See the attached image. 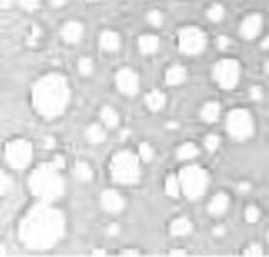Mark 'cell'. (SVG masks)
<instances>
[{"instance_id":"cell-1","label":"cell","mask_w":269,"mask_h":257,"mask_svg":"<svg viewBox=\"0 0 269 257\" xmlns=\"http://www.w3.org/2000/svg\"><path fill=\"white\" fill-rule=\"evenodd\" d=\"M66 215L51 202H37L19 222V240L31 250H49L66 235Z\"/></svg>"},{"instance_id":"cell-2","label":"cell","mask_w":269,"mask_h":257,"mask_svg":"<svg viewBox=\"0 0 269 257\" xmlns=\"http://www.w3.org/2000/svg\"><path fill=\"white\" fill-rule=\"evenodd\" d=\"M31 101L36 113L44 119H56L66 113L71 103V84L62 72L42 74L34 82Z\"/></svg>"},{"instance_id":"cell-3","label":"cell","mask_w":269,"mask_h":257,"mask_svg":"<svg viewBox=\"0 0 269 257\" xmlns=\"http://www.w3.org/2000/svg\"><path fill=\"white\" fill-rule=\"evenodd\" d=\"M61 170L62 168L57 167L54 162L41 163L32 170L27 178L29 192L41 202H57L66 192V182L61 175Z\"/></svg>"},{"instance_id":"cell-4","label":"cell","mask_w":269,"mask_h":257,"mask_svg":"<svg viewBox=\"0 0 269 257\" xmlns=\"http://www.w3.org/2000/svg\"><path fill=\"white\" fill-rule=\"evenodd\" d=\"M109 177L116 185H137L142 178V160L138 153L119 150L109 160Z\"/></svg>"},{"instance_id":"cell-5","label":"cell","mask_w":269,"mask_h":257,"mask_svg":"<svg viewBox=\"0 0 269 257\" xmlns=\"http://www.w3.org/2000/svg\"><path fill=\"white\" fill-rule=\"evenodd\" d=\"M179 180H180L182 193L189 200H199L207 192L210 177L207 170L202 168L200 165L189 163L179 172Z\"/></svg>"},{"instance_id":"cell-6","label":"cell","mask_w":269,"mask_h":257,"mask_svg":"<svg viewBox=\"0 0 269 257\" xmlns=\"http://www.w3.org/2000/svg\"><path fill=\"white\" fill-rule=\"evenodd\" d=\"M254 130H256L254 116L246 108H234L225 116V132L235 142H246L252 138Z\"/></svg>"},{"instance_id":"cell-7","label":"cell","mask_w":269,"mask_h":257,"mask_svg":"<svg viewBox=\"0 0 269 257\" xmlns=\"http://www.w3.org/2000/svg\"><path fill=\"white\" fill-rule=\"evenodd\" d=\"M4 157L9 167L14 170H26L32 163L34 147L26 138H12L6 143Z\"/></svg>"},{"instance_id":"cell-8","label":"cell","mask_w":269,"mask_h":257,"mask_svg":"<svg viewBox=\"0 0 269 257\" xmlns=\"http://www.w3.org/2000/svg\"><path fill=\"white\" fill-rule=\"evenodd\" d=\"M207 34L197 26L182 27L177 36L179 51L185 56H199L207 47Z\"/></svg>"},{"instance_id":"cell-9","label":"cell","mask_w":269,"mask_h":257,"mask_svg":"<svg viewBox=\"0 0 269 257\" xmlns=\"http://www.w3.org/2000/svg\"><path fill=\"white\" fill-rule=\"evenodd\" d=\"M212 77L219 88L225 91L234 89L241 79V62L234 57H224L212 66Z\"/></svg>"},{"instance_id":"cell-10","label":"cell","mask_w":269,"mask_h":257,"mask_svg":"<svg viewBox=\"0 0 269 257\" xmlns=\"http://www.w3.org/2000/svg\"><path fill=\"white\" fill-rule=\"evenodd\" d=\"M114 84L124 96H137L140 91V76L131 67H119L114 74Z\"/></svg>"},{"instance_id":"cell-11","label":"cell","mask_w":269,"mask_h":257,"mask_svg":"<svg viewBox=\"0 0 269 257\" xmlns=\"http://www.w3.org/2000/svg\"><path fill=\"white\" fill-rule=\"evenodd\" d=\"M264 27V17L259 12H251L242 19L241 26H239V34L246 41H254L261 36Z\"/></svg>"},{"instance_id":"cell-12","label":"cell","mask_w":269,"mask_h":257,"mask_svg":"<svg viewBox=\"0 0 269 257\" xmlns=\"http://www.w3.org/2000/svg\"><path fill=\"white\" fill-rule=\"evenodd\" d=\"M99 203H101V208L106 213H111V215L123 212L124 207H126L124 197L118 190H114V188H106V190L101 192Z\"/></svg>"},{"instance_id":"cell-13","label":"cell","mask_w":269,"mask_h":257,"mask_svg":"<svg viewBox=\"0 0 269 257\" xmlns=\"http://www.w3.org/2000/svg\"><path fill=\"white\" fill-rule=\"evenodd\" d=\"M84 36V24L79 21H67L61 27V37L66 44H78Z\"/></svg>"},{"instance_id":"cell-14","label":"cell","mask_w":269,"mask_h":257,"mask_svg":"<svg viewBox=\"0 0 269 257\" xmlns=\"http://www.w3.org/2000/svg\"><path fill=\"white\" fill-rule=\"evenodd\" d=\"M99 47L108 54H114L121 49V36L113 29H104L99 34Z\"/></svg>"},{"instance_id":"cell-15","label":"cell","mask_w":269,"mask_h":257,"mask_svg":"<svg viewBox=\"0 0 269 257\" xmlns=\"http://www.w3.org/2000/svg\"><path fill=\"white\" fill-rule=\"evenodd\" d=\"M230 207V197L229 193L225 192H217L215 195H212V198L209 200L207 210L212 217H222L225 212L229 210Z\"/></svg>"},{"instance_id":"cell-16","label":"cell","mask_w":269,"mask_h":257,"mask_svg":"<svg viewBox=\"0 0 269 257\" xmlns=\"http://www.w3.org/2000/svg\"><path fill=\"white\" fill-rule=\"evenodd\" d=\"M160 49V37L155 34H143L138 37V51L143 56H153Z\"/></svg>"},{"instance_id":"cell-17","label":"cell","mask_w":269,"mask_h":257,"mask_svg":"<svg viewBox=\"0 0 269 257\" xmlns=\"http://www.w3.org/2000/svg\"><path fill=\"white\" fill-rule=\"evenodd\" d=\"M187 76H189V71L184 64H172L165 72V82L168 86H180L185 82Z\"/></svg>"},{"instance_id":"cell-18","label":"cell","mask_w":269,"mask_h":257,"mask_svg":"<svg viewBox=\"0 0 269 257\" xmlns=\"http://www.w3.org/2000/svg\"><path fill=\"white\" fill-rule=\"evenodd\" d=\"M192 230H194V222L185 215L177 217L170 224V234L174 237H187L192 234Z\"/></svg>"},{"instance_id":"cell-19","label":"cell","mask_w":269,"mask_h":257,"mask_svg":"<svg viewBox=\"0 0 269 257\" xmlns=\"http://www.w3.org/2000/svg\"><path fill=\"white\" fill-rule=\"evenodd\" d=\"M106 137H108L106 130H104V126L99 123H91L86 126V130H84V138L88 140L91 145L104 143L106 142Z\"/></svg>"},{"instance_id":"cell-20","label":"cell","mask_w":269,"mask_h":257,"mask_svg":"<svg viewBox=\"0 0 269 257\" xmlns=\"http://www.w3.org/2000/svg\"><path fill=\"white\" fill-rule=\"evenodd\" d=\"M200 118L205 123L212 124L220 118V103L219 101H207L200 108Z\"/></svg>"},{"instance_id":"cell-21","label":"cell","mask_w":269,"mask_h":257,"mask_svg":"<svg viewBox=\"0 0 269 257\" xmlns=\"http://www.w3.org/2000/svg\"><path fill=\"white\" fill-rule=\"evenodd\" d=\"M99 118L106 128H118L119 126V113L111 104H104L99 111Z\"/></svg>"},{"instance_id":"cell-22","label":"cell","mask_w":269,"mask_h":257,"mask_svg":"<svg viewBox=\"0 0 269 257\" xmlns=\"http://www.w3.org/2000/svg\"><path fill=\"white\" fill-rule=\"evenodd\" d=\"M145 103H147L148 109L153 111V113H157V111H162L163 108H165L167 96H165V93H162L160 89H153L147 94Z\"/></svg>"},{"instance_id":"cell-23","label":"cell","mask_w":269,"mask_h":257,"mask_svg":"<svg viewBox=\"0 0 269 257\" xmlns=\"http://www.w3.org/2000/svg\"><path fill=\"white\" fill-rule=\"evenodd\" d=\"M74 175L78 177L81 182L89 183L94 180V168L91 167V163L86 162V160H78L74 165Z\"/></svg>"},{"instance_id":"cell-24","label":"cell","mask_w":269,"mask_h":257,"mask_svg":"<svg viewBox=\"0 0 269 257\" xmlns=\"http://www.w3.org/2000/svg\"><path fill=\"white\" fill-rule=\"evenodd\" d=\"M175 155H177V158H179V160H184V162H192V160H195L200 155V148L197 147L195 143L185 142V143H182L179 148H177Z\"/></svg>"},{"instance_id":"cell-25","label":"cell","mask_w":269,"mask_h":257,"mask_svg":"<svg viewBox=\"0 0 269 257\" xmlns=\"http://www.w3.org/2000/svg\"><path fill=\"white\" fill-rule=\"evenodd\" d=\"M165 193L168 197L172 198H177L180 195L182 192V187H180V180H179V175H175V173H170L167 178H165Z\"/></svg>"},{"instance_id":"cell-26","label":"cell","mask_w":269,"mask_h":257,"mask_svg":"<svg viewBox=\"0 0 269 257\" xmlns=\"http://www.w3.org/2000/svg\"><path fill=\"white\" fill-rule=\"evenodd\" d=\"M205 14H207V19L210 22L219 24V22H222L224 17H225V7L222 6V4L215 2L207 9V11H205Z\"/></svg>"},{"instance_id":"cell-27","label":"cell","mask_w":269,"mask_h":257,"mask_svg":"<svg viewBox=\"0 0 269 257\" xmlns=\"http://www.w3.org/2000/svg\"><path fill=\"white\" fill-rule=\"evenodd\" d=\"M94 61H93V57H89V56H83V57H79V61H78V72L83 77H89V76H93L94 74Z\"/></svg>"},{"instance_id":"cell-28","label":"cell","mask_w":269,"mask_h":257,"mask_svg":"<svg viewBox=\"0 0 269 257\" xmlns=\"http://www.w3.org/2000/svg\"><path fill=\"white\" fill-rule=\"evenodd\" d=\"M138 157H140L142 162L150 163V162H153V158H155V148H153L150 143L143 142L138 145Z\"/></svg>"},{"instance_id":"cell-29","label":"cell","mask_w":269,"mask_h":257,"mask_svg":"<svg viewBox=\"0 0 269 257\" xmlns=\"http://www.w3.org/2000/svg\"><path fill=\"white\" fill-rule=\"evenodd\" d=\"M259 219H261V208L256 203H251V205L244 208V220L247 224H256V222H259Z\"/></svg>"},{"instance_id":"cell-30","label":"cell","mask_w":269,"mask_h":257,"mask_svg":"<svg viewBox=\"0 0 269 257\" xmlns=\"http://www.w3.org/2000/svg\"><path fill=\"white\" fill-rule=\"evenodd\" d=\"M220 143H222V140H220L219 135H215V133L205 135V138H204V148L207 150L209 153L217 152V150L220 148Z\"/></svg>"},{"instance_id":"cell-31","label":"cell","mask_w":269,"mask_h":257,"mask_svg":"<svg viewBox=\"0 0 269 257\" xmlns=\"http://www.w3.org/2000/svg\"><path fill=\"white\" fill-rule=\"evenodd\" d=\"M14 185H16V182H14V178L9 175V173L4 170L2 172V177H0V195L6 197L9 193L12 192Z\"/></svg>"},{"instance_id":"cell-32","label":"cell","mask_w":269,"mask_h":257,"mask_svg":"<svg viewBox=\"0 0 269 257\" xmlns=\"http://www.w3.org/2000/svg\"><path fill=\"white\" fill-rule=\"evenodd\" d=\"M147 22L150 24L152 27H162L163 22H165L163 12L158 11V9H152V11H148L147 12Z\"/></svg>"},{"instance_id":"cell-33","label":"cell","mask_w":269,"mask_h":257,"mask_svg":"<svg viewBox=\"0 0 269 257\" xmlns=\"http://www.w3.org/2000/svg\"><path fill=\"white\" fill-rule=\"evenodd\" d=\"M242 254L244 255H262L264 249H262L261 244H257V242H251L247 247H244L242 249Z\"/></svg>"},{"instance_id":"cell-34","label":"cell","mask_w":269,"mask_h":257,"mask_svg":"<svg viewBox=\"0 0 269 257\" xmlns=\"http://www.w3.org/2000/svg\"><path fill=\"white\" fill-rule=\"evenodd\" d=\"M17 2L27 12H36L41 7V0H17Z\"/></svg>"},{"instance_id":"cell-35","label":"cell","mask_w":269,"mask_h":257,"mask_svg":"<svg viewBox=\"0 0 269 257\" xmlns=\"http://www.w3.org/2000/svg\"><path fill=\"white\" fill-rule=\"evenodd\" d=\"M249 94H251V99L254 101H261L264 98V91L261 86H252V88L249 89Z\"/></svg>"},{"instance_id":"cell-36","label":"cell","mask_w":269,"mask_h":257,"mask_svg":"<svg viewBox=\"0 0 269 257\" xmlns=\"http://www.w3.org/2000/svg\"><path fill=\"white\" fill-rule=\"evenodd\" d=\"M215 44H217L220 51H227L230 47V39L227 36H219L217 41H215Z\"/></svg>"},{"instance_id":"cell-37","label":"cell","mask_w":269,"mask_h":257,"mask_svg":"<svg viewBox=\"0 0 269 257\" xmlns=\"http://www.w3.org/2000/svg\"><path fill=\"white\" fill-rule=\"evenodd\" d=\"M106 234H108V235H111V237L118 235V234H121V227H119L118 224L108 225V227H106Z\"/></svg>"},{"instance_id":"cell-38","label":"cell","mask_w":269,"mask_h":257,"mask_svg":"<svg viewBox=\"0 0 269 257\" xmlns=\"http://www.w3.org/2000/svg\"><path fill=\"white\" fill-rule=\"evenodd\" d=\"M67 2H69V0H49L51 7H54V9H61V7H64Z\"/></svg>"},{"instance_id":"cell-39","label":"cell","mask_w":269,"mask_h":257,"mask_svg":"<svg viewBox=\"0 0 269 257\" xmlns=\"http://www.w3.org/2000/svg\"><path fill=\"white\" fill-rule=\"evenodd\" d=\"M237 187H239V192H244V193L251 192V183H249V182H241Z\"/></svg>"},{"instance_id":"cell-40","label":"cell","mask_w":269,"mask_h":257,"mask_svg":"<svg viewBox=\"0 0 269 257\" xmlns=\"http://www.w3.org/2000/svg\"><path fill=\"white\" fill-rule=\"evenodd\" d=\"M119 254H121V255H128V254L137 255V254H140V250H138V249H133V247H131V249H123V250H119Z\"/></svg>"},{"instance_id":"cell-41","label":"cell","mask_w":269,"mask_h":257,"mask_svg":"<svg viewBox=\"0 0 269 257\" xmlns=\"http://www.w3.org/2000/svg\"><path fill=\"white\" fill-rule=\"evenodd\" d=\"M224 234H225L224 225H217V227H214V235H215V237H220V235H224Z\"/></svg>"},{"instance_id":"cell-42","label":"cell","mask_w":269,"mask_h":257,"mask_svg":"<svg viewBox=\"0 0 269 257\" xmlns=\"http://www.w3.org/2000/svg\"><path fill=\"white\" fill-rule=\"evenodd\" d=\"M14 6V0H0V7L2 9H11Z\"/></svg>"},{"instance_id":"cell-43","label":"cell","mask_w":269,"mask_h":257,"mask_svg":"<svg viewBox=\"0 0 269 257\" xmlns=\"http://www.w3.org/2000/svg\"><path fill=\"white\" fill-rule=\"evenodd\" d=\"M261 49L262 51H269V36H266L261 41Z\"/></svg>"},{"instance_id":"cell-44","label":"cell","mask_w":269,"mask_h":257,"mask_svg":"<svg viewBox=\"0 0 269 257\" xmlns=\"http://www.w3.org/2000/svg\"><path fill=\"white\" fill-rule=\"evenodd\" d=\"M170 254L172 255H185L187 254V249H172Z\"/></svg>"},{"instance_id":"cell-45","label":"cell","mask_w":269,"mask_h":257,"mask_svg":"<svg viewBox=\"0 0 269 257\" xmlns=\"http://www.w3.org/2000/svg\"><path fill=\"white\" fill-rule=\"evenodd\" d=\"M264 72H266V74L269 76V61L264 62Z\"/></svg>"},{"instance_id":"cell-46","label":"cell","mask_w":269,"mask_h":257,"mask_svg":"<svg viewBox=\"0 0 269 257\" xmlns=\"http://www.w3.org/2000/svg\"><path fill=\"white\" fill-rule=\"evenodd\" d=\"M93 254H106V250H103V249H94Z\"/></svg>"},{"instance_id":"cell-47","label":"cell","mask_w":269,"mask_h":257,"mask_svg":"<svg viewBox=\"0 0 269 257\" xmlns=\"http://www.w3.org/2000/svg\"><path fill=\"white\" fill-rule=\"evenodd\" d=\"M266 240H267V245H269V230L266 232Z\"/></svg>"},{"instance_id":"cell-48","label":"cell","mask_w":269,"mask_h":257,"mask_svg":"<svg viewBox=\"0 0 269 257\" xmlns=\"http://www.w3.org/2000/svg\"><path fill=\"white\" fill-rule=\"evenodd\" d=\"M86 2H96V0H86Z\"/></svg>"}]
</instances>
